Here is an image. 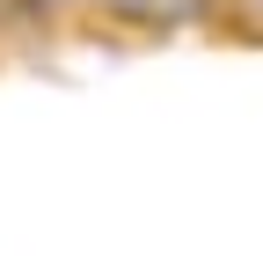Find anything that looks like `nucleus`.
I'll use <instances>...</instances> for the list:
<instances>
[{
	"mask_svg": "<svg viewBox=\"0 0 263 256\" xmlns=\"http://www.w3.org/2000/svg\"><path fill=\"white\" fill-rule=\"evenodd\" d=\"M212 8L234 22V29H249V37H263V0H212Z\"/></svg>",
	"mask_w": 263,
	"mask_h": 256,
	"instance_id": "obj_1",
	"label": "nucleus"
}]
</instances>
